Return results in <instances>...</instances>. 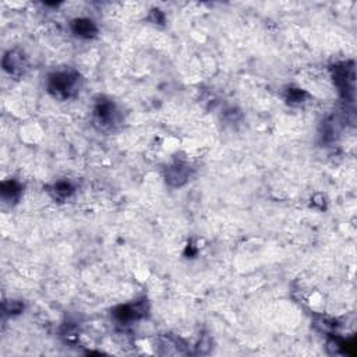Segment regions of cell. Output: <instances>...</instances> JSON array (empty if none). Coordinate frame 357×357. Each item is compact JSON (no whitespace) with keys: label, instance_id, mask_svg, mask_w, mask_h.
<instances>
[{"label":"cell","instance_id":"6da1fadb","mask_svg":"<svg viewBox=\"0 0 357 357\" xmlns=\"http://www.w3.org/2000/svg\"><path fill=\"white\" fill-rule=\"evenodd\" d=\"M77 80H78L77 74L69 73V71L57 73L49 80V88L51 91H54V94L60 96H69L75 89Z\"/></svg>","mask_w":357,"mask_h":357},{"label":"cell","instance_id":"7a4b0ae2","mask_svg":"<svg viewBox=\"0 0 357 357\" xmlns=\"http://www.w3.org/2000/svg\"><path fill=\"white\" fill-rule=\"evenodd\" d=\"M95 115L98 117V122H101L104 125H110L112 120H113V115H115L113 106L110 105V104L102 102V104H99V105L96 106Z\"/></svg>","mask_w":357,"mask_h":357},{"label":"cell","instance_id":"3957f363","mask_svg":"<svg viewBox=\"0 0 357 357\" xmlns=\"http://www.w3.org/2000/svg\"><path fill=\"white\" fill-rule=\"evenodd\" d=\"M73 30L77 35L89 38L96 32V27L94 25V22L89 20H77L73 24Z\"/></svg>","mask_w":357,"mask_h":357},{"label":"cell","instance_id":"277c9868","mask_svg":"<svg viewBox=\"0 0 357 357\" xmlns=\"http://www.w3.org/2000/svg\"><path fill=\"white\" fill-rule=\"evenodd\" d=\"M186 178H187V170L183 168V166H172V168L169 169L168 172V180L172 183V184H175V186H178V184H181L183 181H186Z\"/></svg>","mask_w":357,"mask_h":357},{"label":"cell","instance_id":"5b68a950","mask_svg":"<svg viewBox=\"0 0 357 357\" xmlns=\"http://www.w3.org/2000/svg\"><path fill=\"white\" fill-rule=\"evenodd\" d=\"M22 66H24V63H22L21 56L10 53L4 57V69L9 70L10 73H16L17 70H21Z\"/></svg>","mask_w":357,"mask_h":357},{"label":"cell","instance_id":"8992f818","mask_svg":"<svg viewBox=\"0 0 357 357\" xmlns=\"http://www.w3.org/2000/svg\"><path fill=\"white\" fill-rule=\"evenodd\" d=\"M1 193H3V196L4 197H16L18 193H20V187H18V184L17 183H14V181H7V183H3V186H1Z\"/></svg>","mask_w":357,"mask_h":357},{"label":"cell","instance_id":"52a82bcc","mask_svg":"<svg viewBox=\"0 0 357 357\" xmlns=\"http://www.w3.org/2000/svg\"><path fill=\"white\" fill-rule=\"evenodd\" d=\"M54 190H56V194H57V196H62V197H67V196H70V194H71V191H73L71 186H70L69 183H66V181L57 183V184H56V187H54Z\"/></svg>","mask_w":357,"mask_h":357},{"label":"cell","instance_id":"ba28073f","mask_svg":"<svg viewBox=\"0 0 357 357\" xmlns=\"http://www.w3.org/2000/svg\"><path fill=\"white\" fill-rule=\"evenodd\" d=\"M304 96V92L302 91H297V89H292L290 94H289V99H292V102H300Z\"/></svg>","mask_w":357,"mask_h":357}]
</instances>
